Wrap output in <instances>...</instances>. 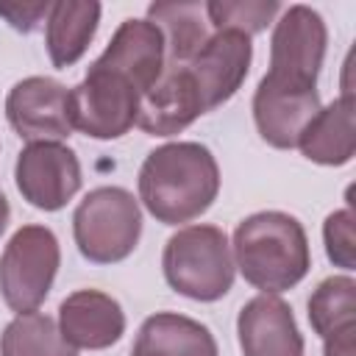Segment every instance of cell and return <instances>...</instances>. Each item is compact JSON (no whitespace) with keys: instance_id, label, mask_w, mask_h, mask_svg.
<instances>
[{"instance_id":"obj_23","label":"cell","mask_w":356,"mask_h":356,"mask_svg":"<svg viewBox=\"0 0 356 356\" xmlns=\"http://www.w3.org/2000/svg\"><path fill=\"white\" fill-rule=\"evenodd\" d=\"M323 239H325V253H328V259H331L337 267H342V270H353V267H356L353 211H350V206H348V209H339V211H331V214L325 217Z\"/></svg>"},{"instance_id":"obj_4","label":"cell","mask_w":356,"mask_h":356,"mask_svg":"<svg viewBox=\"0 0 356 356\" xmlns=\"http://www.w3.org/2000/svg\"><path fill=\"white\" fill-rule=\"evenodd\" d=\"M72 234L81 256L92 264L122 261L142 236L139 200L122 186H97L78 203Z\"/></svg>"},{"instance_id":"obj_18","label":"cell","mask_w":356,"mask_h":356,"mask_svg":"<svg viewBox=\"0 0 356 356\" xmlns=\"http://www.w3.org/2000/svg\"><path fill=\"white\" fill-rule=\"evenodd\" d=\"M100 3H78V0H58L50 6L44 42L53 67H72L89 47L97 33L100 22Z\"/></svg>"},{"instance_id":"obj_9","label":"cell","mask_w":356,"mask_h":356,"mask_svg":"<svg viewBox=\"0 0 356 356\" xmlns=\"http://www.w3.org/2000/svg\"><path fill=\"white\" fill-rule=\"evenodd\" d=\"M6 117L19 139L31 142H61L72 128L70 89L47 75H31L11 86L6 97Z\"/></svg>"},{"instance_id":"obj_19","label":"cell","mask_w":356,"mask_h":356,"mask_svg":"<svg viewBox=\"0 0 356 356\" xmlns=\"http://www.w3.org/2000/svg\"><path fill=\"white\" fill-rule=\"evenodd\" d=\"M147 19L159 28L164 39L167 67H181L209 39L206 3H150Z\"/></svg>"},{"instance_id":"obj_8","label":"cell","mask_w":356,"mask_h":356,"mask_svg":"<svg viewBox=\"0 0 356 356\" xmlns=\"http://www.w3.org/2000/svg\"><path fill=\"white\" fill-rule=\"evenodd\" d=\"M14 178L33 209L58 211L81 189V161L61 142H31L17 156Z\"/></svg>"},{"instance_id":"obj_15","label":"cell","mask_w":356,"mask_h":356,"mask_svg":"<svg viewBox=\"0 0 356 356\" xmlns=\"http://www.w3.org/2000/svg\"><path fill=\"white\" fill-rule=\"evenodd\" d=\"M200 114L206 111L186 67H164L161 78L139 100L136 125L147 136H175Z\"/></svg>"},{"instance_id":"obj_1","label":"cell","mask_w":356,"mask_h":356,"mask_svg":"<svg viewBox=\"0 0 356 356\" xmlns=\"http://www.w3.org/2000/svg\"><path fill=\"white\" fill-rule=\"evenodd\" d=\"M220 167L200 142H170L147 153L139 170V200L164 225L192 222L211 209Z\"/></svg>"},{"instance_id":"obj_5","label":"cell","mask_w":356,"mask_h":356,"mask_svg":"<svg viewBox=\"0 0 356 356\" xmlns=\"http://www.w3.org/2000/svg\"><path fill=\"white\" fill-rule=\"evenodd\" d=\"M61 264L58 239L47 225H22L0 256V295L17 314L36 312Z\"/></svg>"},{"instance_id":"obj_20","label":"cell","mask_w":356,"mask_h":356,"mask_svg":"<svg viewBox=\"0 0 356 356\" xmlns=\"http://www.w3.org/2000/svg\"><path fill=\"white\" fill-rule=\"evenodd\" d=\"M309 323L323 342L356 334V281L350 275L320 281L309 298Z\"/></svg>"},{"instance_id":"obj_14","label":"cell","mask_w":356,"mask_h":356,"mask_svg":"<svg viewBox=\"0 0 356 356\" xmlns=\"http://www.w3.org/2000/svg\"><path fill=\"white\" fill-rule=\"evenodd\" d=\"M58 331L75 350H103L125 334V312L100 289H78L58 306Z\"/></svg>"},{"instance_id":"obj_11","label":"cell","mask_w":356,"mask_h":356,"mask_svg":"<svg viewBox=\"0 0 356 356\" xmlns=\"http://www.w3.org/2000/svg\"><path fill=\"white\" fill-rule=\"evenodd\" d=\"M320 95L309 86H289L270 81L267 75L259 81L253 95V120L259 128V136L278 147L289 150L298 147L300 134L320 111Z\"/></svg>"},{"instance_id":"obj_3","label":"cell","mask_w":356,"mask_h":356,"mask_svg":"<svg viewBox=\"0 0 356 356\" xmlns=\"http://www.w3.org/2000/svg\"><path fill=\"white\" fill-rule=\"evenodd\" d=\"M167 284L192 300L214 303L234 286V256L222 228L186 225L175 231L161 253Z\"/></svg>"},{"instance_id":"obj_7","label":"cell","mask_w":356,"mask_h":356,"mask_svg":"<svg viewBox=\"0 0 356 356\" xmlns=\"http://www.w3.org/2000/svg\"><path fill=\"white\" fill-rule=\"evenodd\" d=\"M139 100L128 81L92 64L86 78L70 89L72 128L92 139H117L136 125Z\"/></svg>"},{"instance_id":"obj_2","label":"cell","mask_w":356,"mask_h":356,"mask_svg":"<svg viewBox=\"0 0 356 356\" xmlns=\"http://www.w3.org/2000/svg\"><path fill=\"white\" fill-rule=\"evenodd\" d=\"M231 248L234 267L261 295L298 286L312 267L306 231L286 211H256L245 217L234 231Z\"/></svg>"},{"instance_id":"obj_24","label":"cell","mask_w":356,"mask_h":356,"mask_svg":"<svg viewBox=\"0 0 356 356\" xmlns=\"http://www.w3.org/2000/svg\"><path fill=\"white\" fill-rule=\"evenodd\" d=\"M50 6L47 0H36V3H19V0H0V17L14 28V31H22V33H31L39 28L42 19H47L50 14Z\"/></svg>"},{"instance_id":"obj_6","label":"cell","mask_w":356,"mask_h":356,"mask_svg":"<svg viewBox=\"0 0 356 356\" xmlns=\"http://www.w3.org/2000/svg\"><path fill=\"white\" fill-rule=\"evenodd\" d=\"M328 44V28L323 17L309 6H289L270 39V81L289 86L317 89V75L323 70Z\"/></svg>"},{"instance_id":"obj_21","label":"cell","mask_w":356,"mask_h":356,"mask_svg":"<svg viewBox=\"0 0 356 356\" xmlns=\"http://www.w3.org/2000/svg\"><path fill=\"white\" fill-rule=\"evenodd\" d=\"M0 356H78L53 317L42 312L17 314L0 334Z\"/></svg>"},{"instance_id":"obj_22","label":"cell","mask_w":356,"mask_h":356,"mask_svg":"<svg viewBox=\"0 0 356 356\" xmlns=\"http://www.w3.org/2000/svg\"><path fill=\"white\" fill-rule=\"evenodd\" d=\"M281 11V3L275 0H211L206 3V19L214 25V31H239L245 36H253L264 31L275 14Z\"/></svg>"},{"instance_id":"obj_12","label":"cell","mask_w":356,"mask_h":356,"mask_svg":"<svg viewBox=\"0 0 356 356\" xmlns=\"http://www.w3.org/2000/svg\"><path fill=\"white\" fill-rule=\"evenodd\" d=\"M95 67L120 75L142 97L167 67L164 39L150 19H122L108 47L100 53V58H95Z\"/></svg>"},{"instance_id":"obj_10","label":"cell","mask_w":356,"mask_h":356,"mask_svg":"<svg viewBox=\"0 0 356 356\" xmlns=\"http://www.w3.org/2000/svg\"><path fill=\"white\" fill-rule=\"evenodd\" d=\"M253 58L250 36L239 31H214L206 44L186 61V72L200 95L203 111H214L228 103L245 83Z\"/></svg>"},{"instance_id":"obj_13","label":"cell","mask_w":356,"mask_h":356,"mask_svg":"<svg viewBox=\"0 0 356 356\" xmlns=\"http://www.w3.org/2000/svg\"><path fill=\"white\" fill-rule=\"evenodd\" d=\"M236 337L242 356H303L295 314L278 295H256L248 300L236 317Z\"/></svg>"},{"instance_id":"obj_16","label":"cell","mask_w":356,"mask_h":356,"mask_svg":"<svg viewBox=\"0 0 356 356\" xmlns=\"http://www.w3.org/2000/svg\"><path fill=\"white\" fill-rule=\"evenodd\" d=\"M131 356H220L211 331L175 312L150 314L134 339Z\"/></svg>"},{"instance_id":"obj_25","label":"cell","mask_w":356,"mask_h":356,"mask_svg":"<svg viewBox=\"0 0 356 356\" xmlns=\"http://www.w3.org/2000/svg\"><path fill=\"white\" fill-rule=\"evenodd\" d=\"M8 217H11V209H8L6 195L0 192V236H3V231H6V225H8Z\"/></svg>"},{"instance_id":"obj_17","label":"cell","mask_w":356,"mask_h":356,"mask_svg":"<svg viewBox=\"0 0 356 356\" xmlns=\"http://www.w3.org/2000/svg\"><path fill=\"white\" fill-rule=\"evenodd\" d=\"M300 153L325 167H342L353 159L356 150V131H353V95L345 92L331 106L320 108L314 120L298 139Z\"/></svg>"}]
</instances>
